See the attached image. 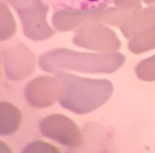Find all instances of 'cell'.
Returning <instances> with one entry per match:
<instances>
[{"label":"cell","mask_w":155,"mask_h":153,"mask_svg":"<svg viewBox=\"0 0 155 153\" xmlns=\"http://www.w3.org/2000/svg\"><path fill=\"white\" fill-rule=\"evenodd\" d=\"M63 82V92L59 97L60 106L74 113H89L104 105L113 93V83L108 80H93L78 77L71 73L56 72Z\"/></svg>","instance_id":"obj_1"},{"label":"cell","mask_w":155,"mask_h":153,"mask_svg":"<svg viewBox=\"0 0 155 153\" xmlns=\"http://www.w3.org/2000/svg\"><path fill=\"white\" fill-rule=\"evenodd\" d=\"M14 6L23 24L24 35L30 40H48L55 31L46 23L49 5L44 0H5Z\"/></svg>","instance_id":"obj_2"},{"label":"cell","mask_w":155,"mask_h":153,"mask_svg":"<svg viewBox=\"0 0 155 153\" xmlns=\"http://www.w3.org/2000/svg\"><path fill=\"white\" fill-rule=\"evenodd\" d=\"M40 133L59 145L74 149L83 145V136L75 122L64 114H51L39 122Z\"/></svg>","instance_id":"obj_3"},{"label":"cell","mask_w":155,"mask_h":153,"mask_svg":"<svg viewBox=\"0 0 155 153\" xmlns=\"http://www.w3.org/2000/svg\"><path fill=\"white\" fill-rule=\"evenodd\" d=\"M63 89V82L58 77L40 76L26 85L24 96L30 106L35 108H46L59 100Z\"/></svg>","instance_id":"obj_4"},{"label":"cell","mask_w":155,"mask_h":153,"mask_svg":"<svg viewBox=\"0 0 155 153\" xmlns=\"http://www.w3.org/2000/svg\"><path fill=\"white\" fill-rule=\"evenodd\" d=\"M53 10H69L78 13H99L115 0H45Z\"/></svg>","instance_id":"obj_5"},{"label":"cell","mask_w":155,"mask_h":153,"mask_svg":"<svg viewBox=\"0 0 155 153\" xmlns=\"http://www.w3.org/2000/svg\"><path fill=\"white\" fill-rule=\"evenodd\" d=\"M69 60L73 61L65 69H73L84 72H105L103 67H99V61L108 59L111 55H91V54H76L66 50Z\"/></svg>","instance_id":"obj_6"},{"label":"cell","mask_w":155,"mask_h":153,"mask_svg":"<svg viewBox=\"0 0 155 153\" xmlns=\"http://www.w3.org/2000/svg\"><path fill=\"white\" fill-rule=\"evenodd\" d=\"M129 50L134 54H143L155 49V26L144 29L129 41Z\"/></svg>","instance_id":"obj_7"},{"label":"cell","mask_w":155,"mask_h":153,"mask_svg":"<svg viewBox=\"0 0 155 153\" xmlns=\"http://www.w3.org/2000/svg\"><path fill=\"white\" fill-rule=\"evenodd\" d=\"M135 73L143 81H155V55L139 62L135 67Z\"/></svg>","instance_id":"obj_8"},{"label":"cell","mask_w":155,"mask_h":153,"mask_svg":"<svg viewBox=\"0 0 155 153\" xmlns=\"http://www.w3.org/2000/svg\"><path fill=\"white\" fill-rule=\"evenodd\" d=\"M48 143L45 142H33L29 143L25 146V148L23 149V152H38V151H45V152H59L56 148H43L44 146H46Z\"/></svg>","instance_id":"obj_9"},{"label":"cell","mask_w":155,"mask_h":153,"mask_svg":"<svg viewBox=\"0 0 155 153\" xmlns=\"http://www.w3.org/2000/svg\"><path fill=\"white\" fill-rule=\"evenodd\" d=\"M143 2H144L145 4H148V5H150V4L155 3V0H143Z\"/></svg>","instance_id":"obj_10"}]
</instances>
